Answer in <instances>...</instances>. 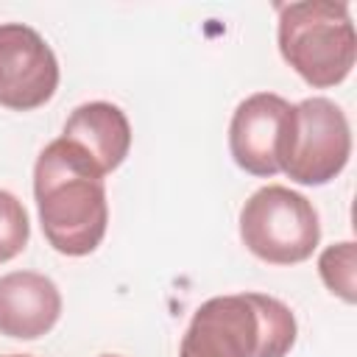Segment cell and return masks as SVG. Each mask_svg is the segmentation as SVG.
<instances>
[{"label": "cell", "mask_w": 357, "mask_h": 357, "mask_svg": "<svg viewBox=\"0 0 357 357\" xmlns=\"http://www.w3.org/2000/svg\"><path fill=\"white\" fill-rule=\"evenodd\" d=\"M33 198L45 240L64 257L92 254L109 226L106 184L86 153L64 137L42 148L33 165Z\"/></svg>", "instance_id": "1"}, {"label": "cell", "mask_w": 357, "mask_h": 357, "mask_svg": "<svg viewBox=\"0 0 357 357\" xmlns=\"http://www.w3.org/2000/svg\"><path fill=\"white\" fill-rule=\"evenodd\" d=\"M290 106L293 103L273 92H254L237 103L229 123V151L237 167L259 178L279 173Z\"/></svg>", "instance_id": "7"}, {"label": "cell", "mask_w": 357, "mask_h": 357, "mask_svg": "<svg viewBox=\"0 0 357 357\" xmlns=\"http://www.w3.org/2000/svg\"><path fill=\"white\" fill-rule=\"evenodd\" d=\"M103 357H117V354H103Z\"/></svg>", "instance_id": "13"}, {"label": "cell", "mask_w": 357, "mask_h": 357, "mask_svg": "<svg viewBox=\"0 0 357 357\" xmlns=\"http://www.w3.org/2000/svg\"><path fill=\"white\" fill-rule=\"evenodd\" d=\"M6 357H31V354H6Z\"/></svg>", "instance_id": "12"}, {"label": "cell", "mask_w": 357, "mask_h": 357, "mask_svg": "<svg viewBox=\"0 0 357 357\" xmlns=\"http://www.w3.org/2000/svg\"><path fill=\"white\" fill-rule=\"evenodd\" d=\"M279 53L315 89L337 86L357 59V33L349 3L298 0L279 6Z\"/></svg>", "instance_id": "3"}, {"label": "cell", "mask_w": 357, "mask_h": 357, "mask_svg": "<svg viewBox=\"0 0 357 357\" xmlns=\"http://www.w3.org/2000/svg\"><path fill=\"white\" fill-rule=\"evenodd\" d=\"M351 156V128L346 112L329 98H304L290 106V120L279 153V170L304 187L329 184Z\"/></svg>", "instance_id": "5"}, {"label": "cell", "mask_w": 357, "mask_h": 357, "mask_svg": "<svg viewBox=\"0 0 357 357\" xmlns=\"http://www.w3.org/2000/svg\"><path fill=\"white\" fill-rule=\"evenodd\" d=\"M296 335V315L273 296H215L192 312L178 357H284Z\"/></svg>", "instance_id": "2"}, {"label": "cell", "mask_w": 357, "mask_h": 357, "mask_svg": "<svg viewBox=\"0 0 357 357\" xmlns=\"http://www.w3.org/2000/svg\"><path fill=\"white\" fill-rule=\"evenodd\" d=\"M61 137L78 145L100 176L117 170L131 148V126L120 106L109 100H89L73 109Z\"/></svg>", "instance_id": "9"}, {"label": "cell", "mask_w": 357, "mask_h": 357, "mask_svg": "<svg viewBox=\"0 0 357 357\" xmlns=\"http://www.w3.org/2000/svg\"><path fill=\"white\" fill-rule=\"evenodd\" d=\"M318 273L329 293L343 298L346 304L357 301V248L351 240L332 243L318 257Z\"/></svg>", "instance_id": "10"}, {"label": "cell", "mask_w": 357, "mask_h": 357, "mask_svg": "<svg viewBox=\"0 0 357 357\" xmlns=\"http://www.w3.org/2000/svg\"><path fill=\"white\" fill-rule=\"evenodd\" d=\"M61 315L56 282L36 271H11L0 276V335L36 340L47 335Z\"/></svg>", "instance_id": "8"}, {"label": "cell", "mask_w": 357, "mask_h": 357, "mask_svg": "<svg viewBox=\"0 0 357 357\" xmlns=\"http://www.w3.org/2000/svg\"><path fill=\"white\" fill-rule=\"evenodd\" d=\"M28 237L31 220L22 201L14 192L0 190V262L14 259L28 245Z\"/></svg>", "instance_id": "11"}, {"label": "cell", "mask_w": 357, "mask_h": 357, "mask_svg": "<svg viewBox=\"0 0 357 357\" xmlns=\"http://www.w3.org/2000/svg\"><path fill=\"white\" fill-rule=\"evenodd\" d=\"M59 86L53 47L22 22L0 25V106L31 112L45 106Z\"/></svg>", "instance_id": "6"}, {"label": "cell", "mask_w": 357, "mask_h": 357, "mask_svg": "<svg viewBox=\"0 0 357 357\" xmlns=\"http://www.w3.org/2000/svg\"><path fill=\"white\" fill-rule=\"evenodd\" d=\"M240 240L262 262H304L321 240L318 212L301 192L282 184H265L251 192L240 209Z\"/></svg>", "instance_id": "4"}]
</instances>
